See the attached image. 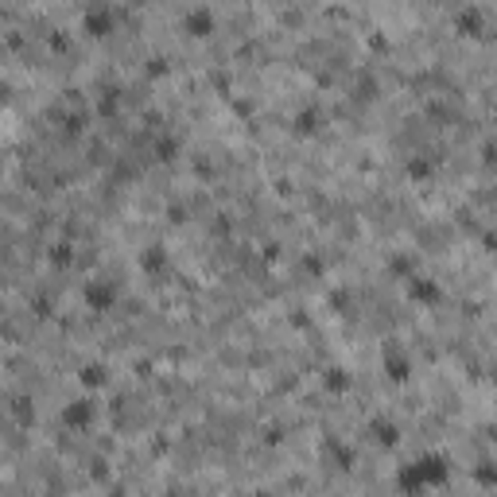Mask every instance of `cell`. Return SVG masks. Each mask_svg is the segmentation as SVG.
<instances>
[{"label": "cell", "mask_w": 497, "mask_h": 497, "mask_svg": "<svg viewBox=\"0 0 497 497\" xmlns=\"http://www.w3.org/2000/svg\"><path fill=\"white\" fill-rule=\"evenodd\" d=\"M451 474H454V467L443 451H420L416 459H408L397 470V490L405 497H424L431 490H443L451 482Z\"/></svg>", "instance_id": "obj_1"}, {"label": "cell", "mask_w": 497, "mask_h": 497, "mask_svg": "<svg viewBox=\"0 0 497 497\" xmlns=\"http://www.w3.org/2000/svg\"><path fill=\"white\" fill-rule=\"evenodd\" d=\"M59 420H62V428H70V431H86V428H93V420H98V397L86 393V397L70 400V405H62Z\"/></svg>", "instance_id": "obj_2"}, {"label": "cell", "mask_w": 497, "mask_h": 497, "mask_svg": "<svg viewBox=\"0 0 497 497\" xmlns=\"http://www.w3.org/2000/svg\"><path fill=\"white\" fill-rule=\"evenodd\" d=\"M117 300H121V288L113 280H90L86 284V303L93 311H101V315L113 311V308H117Z\"/></svg>", "instance_id": "obj_3"}, {"label": "cell", "mask_w": 497, "mask_h": 497, "mask_svg": "<svg viewBox=\"0 0 497 497\" xmlns=\"http://www.w3.org/2000/svg\"><path fill=\"white\" fill-rule=\"evenodd\" d=\"M385 373H389V381H397V385L412 377V357L400 350V346H389L385 350Z\"/></svg>", "instance_id": "obj_4"}, {"label": "cell", "mask_w": 497, "mask_h": 497, "mask_svg": "<svg viewBox=\"0 0 497 497\" xmlns=\"http://www.w3.org/2000/svg\"><path fill=\"white\" fill-rule=\"evenodd\" d=\"M408 295L416 303H428V308H436V303L443 300V292H439V284L436 280H428V277H416L408 284Z\"/></svg>", "instance_id": "obj_5"}, {"label": "cell", "mask_w": 497, "mask_h": 497, "mask_svg": "<svg viewBox=\"0 0 497 497\" xmlns=\"http://www.w3.org/2000/svg\"><path fill=\"white\" fill-rule=\"evenodd\" d=\"M183 28L190 36H210V31H214V12H210V8H195V12L183 16Z\"/></svg>", "instance_id": "obj_6"}, {"label": "cell", "mask_w": 497, "mask_h": 497, "mask_svg": "<svg viewBox=\"0 0 497 497\" xmlns=\"http://www.w3.org/2000/svg\"><path fill=\"white\" fill-rule=\"evenodd\" d=\"M78 381H82V389H90V393H98V389H105V385H109V369H105L101 362H93V365H82Z\"/></svg>", "instance_id": "obj_7"}, {"label": "cell", "mask_w": 497, "mask_h": 497, "mask_svg": "<svg viewBox=\"0 0 497 497\" xmlns=\"http://www.w3.org/2000/svg\"><path fill=\"white\" fill-rule=\"evenodd\" d=\"M369 436H377V443L385 451H393L397 443H400V431H397L393 420H373V424H369Z\"/></svg>", "instance_id": "obj_8"}, {"label": "cell", "mask_w": 497, "mask_h": 497, "mask_svg": "<svg viewBox=\"0 0 497 497\" xmlns=\"http://www.w3.org/2000/svg\"><path fill=\"white\" fill-rule=\"evenodd\" d=\"M82 24H86L90 36H109V31H113V16L105 12V8H90V12L82 16Z\"/></svg>", "instance_id": "obj_9"}, {"label": "cell", "mask_w": 497, "mask_h": 497, "mask_svg": "<svg viewBox=\"0 0 497 497\" xmlns=\"http://www.w3.org/2000/svg\"><path fill=\"white\" fill-rule=\"evenodd\" d=\"M474 482H478L482 490L497 493V459H482L478 467H474Z\"/></svg>", "instance_id": "obj_10"}, {"label": "cell", "mask_w": 497, "mask_h": 497, "mask_svg": "<svg viewBox=\"0 0 497 497\" xmlns=\"http://www.w3.org/2000/svg\"><path fill=\"white\" fill-rule=\"evenodd\" d=\"M140 264H144V272H156V269H167V253L160 249V245H152L140 257Z\"/></svg>", "instance_id": "obj_11"}, {"label": "cell", "mask_w": 497, "mask_h": 497, "mask_svg": "<svg viewBox=\"0 0 497 497\" xmlns=\"http://www.w3.org/2000/svg\"><path fill=\"white\" fill-rule=\"evenodd\" d=\"M241 497H272L269 490H249V493H241Z\"/></svg>", "instance_id": "obj_12"}]
</instances>
